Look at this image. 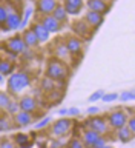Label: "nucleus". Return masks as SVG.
Masks as SVG:
<instances>
[{
	"label": "nucleus",
	"mask_w": 135,
	"mask_h": 148,
	"mask_svg": "<svg viewBox=\"0 0 135 148\" xmlns=\"http://www.w3.org/2000/svg\"><path fill=\"white\" fill-rule=\"evenodd\" d=\"M6 17H8L6 8L0 5V25H5V22H6Z\"/></svg>",
	"instance_id": "473e14b6"
},
{
	"label": "nucleus",
	"mask_w": 135,
	"mask_h": 148,
	"mask_svg": "<svg viewBox=\"0 0 135 148\" xmlns=\"http://www.w3.org/2000/svg\"><path fill=\"white\" fill-rule=\"evenodd\" d=\"M51 16H52V17L55 18V20H58L60 23L66 22V18H68V14H66V11H64V8H63V6H60V5L54 9Z\"/></svg>",
	"instance_id": "a211bd4d"
},
{
	"label": "nucleus",
	"mask_w": 135,
	"mask_h": 148,
	"mask_svg": "<svg viewBox=\"0 0 135 148\" xmlns=\"http://www.w3.org/2000/svg\"><path fill=\"white\" fill-rule=\"evenodd\" d=\"M18 108H20V111L32 113V111H35V108H37V102H35L34 97L25 96V97H22V99H20V102H18Z\"/></svg>",
	"instance_id": "9d476101"
},
{
	"label": "nucleus",
	"mask_w": 135,
	"mask_h": 148,
	"mask_svg": "<svg viewBox=\"0 0 135 148\" xmlns=\"http://www.w3.org/2000/svg\"><path fill=\"white\" fill-rule=\"evenodd\" d=\"M98 137H100V134H98V133L92 131V130H86V131L83 133V143H85V147L92 148Z\"/></svg>",
	"instance_id": "f3484780"
},
{
	"label": "nucleus",
	"mask_w": 135,
	"mask_h": 148,
	"mask_svg": "<svg viewBox=\"0 0 135 148\" xmlns=\"http://www.w3.org/2000/svg\"><path fill=\"white\" fill-rule=\"evenodd\" d=\"M20 22H22L20 14L16 12V11H11V12H8L5 25H6V29H17V28L20 26Z\"/></svg>",
	"instance_id": "ddd939ff"
},
{
	"label": "nucleus",
	"mask_w": 135,
	"mask_h": 148,
	"mask_svg": "<svg viewBox=\"0 0 135 148\" xmlns=\"http://www.w3.org/2000/svg\"><path fill=\"white\" fill-rule=\"evenodd\" d=\"M78 113H80L78 108H69L66 114H69V116H78Z\"/></svg>",
	"instance_id": "ea45409f"
},
{
	"label": "nucleus",
	"mask_w": 135,
	"mask_h": 148,
	"mask_svg": "<svg viewBox=\"0 0 135 148\" xmlns=\"http://www.w3.org/2000/svg\"><path fill=\"white\" fill-rule=\"evenodd\" d=\"M72 28H74V31H75L77 36H86L88 34V31H86L88 23L86 22H77V23H74Z\"/></svg>",
	"instance_id": "5701e85b"
},
{
	"label": "nucleus",
	"mask_w": 135,
	"mask_h": 148,
	"mask_svg": "<svg viewBox=\"0 0 135 148\" xmlns=\"http://www.w3.org/2000/svg\"><path fill=\"white\" fill-rule=\"evenodd\" d=\"M66 113H68V110H64V108L58 111V114H60V116H66Z\"/></svg>",
	"instance_id": "79ce46f5"
},
{
	"label": "nucleus",
	"mask_w": 135,
	"mask_h": 148,
	"mask_svg": "<svg viewBox=\"0 0 135 148\" xmlns=\"http://www.w3.org/2000/svg\"><path fill=\"white\" fill-rule=\"evenodd\" d=\"M9 128H11L9 120L5 119V117H0V131H8Z\"/></svg>",
	"instance_id": "7c9ffc66"
},
{
	"label": "nucleus",
	"mask_w": 135,
	"mask_h": 148,
	"mask_svg": "<svg viewBox=\"0 0 135 148\" xmlns=\"http://www.w3.org/2000/svg\"><path fill=\"white\" fill-rule=\"evenodd\" d=\"M64 5H66V6H72V8L81 9V6H83V0H64Z\"/></svg>",
	"instance_id": "cd10ccee"
},
{
	"label": "nucleus",
	"mask_w": 135,
	"mask_h": 148,
	"mask_svg": "<svg viewBox=\"0 0 135 148\" xmlns=\"http://www.w3.org/2000/svg\"><path fill=\"white\" fill-rule=\"evenodd\" d=\"M126 127H128V130H129V131H131L132 134H135V119H134V117L128 119V122H126Z\"/></svg>",
	"instance_id": "72a5a7b5"
},
{
	"label": "nucleus",
	"mask_w": 135,
	"mask_h": 148,
	"mask_svg": "<svg viewBox=\"0 0 135 148\" xmlns=\"http://www.w3.org/2000/svg\"><path fill=\"white\" fill-rule=\"evenodd\" d=\"M6 111L9 114H16V113H18L20 111V108H18V102H14V100H11L8 103V106H6Z\"/></svg>",
	"instance_id": "a878e982"
},
{
	"label": "nucleus",
	"mask_w": 135,
	"mask_h": 148,
	"mask_svg": "<svg viewBox=\"0 0 135 148\" xmlns=\"http://www.w3.org/2000/svg\"><path fill=\"white\" fill-rule=\"evenodd\" d=\"M98 108H97V106H91V108H88V114H91V116H95L97 113H98Z\"/></svg>",
	"instance_id": "58836bf2"
},
{
	"label": "nucleus",
	"mask_w": 135,
	"mask_h": 148,
	"mask_svg": "<svg viewBox=\"0 0 135 148\" xmlns=\"http://www.w3.org/2000/svg\"><path fill=\"white\" fill-rule=\"evenodd\" d=\"M41 90L46 91V92H51L54 90V80L49 77H45L43 80H41Z\"/></svg>",
	"instance_id": "b1692460"
},
{
	"label": "nucleus",
	"mask_w": 135,
	"mask_h": 148,
	"mask_svg": "<svg viewBox=\"0 0 135 148\" xmlns=\"http://www.w3.org/2000/svg\"><path fill=\"white\" fill-rule=\"evenodd\" d=\"M49 122H51V117H46V119L41 120L40 123H37V125H35V128H37V130H41V128H45V127H46V125H48Z\"/></svg>",
	"instance_id": "e433bc0d"
},
{
	"label": "nucleus",
	"mask_w": 135,
	"mask_h": 148,
	"mask_svg": "<svg viewBox=\"0 0 135 148\" xmlns=\"http://www.w3.org/2000/svg\"><path fill=\"white\" fill-rule=\"evenodd\" d=\"M58 147H62V143H60V142H52V143H51V148H58Z\"/></svg>",
	"instance_id": "a19ab883"
},
{
	"label": "nucleus",
	"mask_w": 135,
	"mask_h": 148,
	"mask_svg": "<svg viewBox=\"0 0 135 148\" xmlns=\"http://www.w3.org/2000/svg\"><path fill=\"white\" fill-rule=\"evenodd\" d=\"M86 127H88V130H92V131L98 133L100 136L108 131V123L104 122V119L103 117H97V116L95 117H91L89 120H88Z\"/></svg>",
	"instance_id": "39448f33"
},
{
	"label": "nucleus",
	"mask_w": 135,
	"mask_h": 148,
	"mask_svg": "<svg viewBox=\"0 0 135 148\" xmlns=\"http://www.w3.org/2000/svg\"><path fill=\"white\" fill-rule=\"evenodd\" d=\"M64 45H66V48H68V51H69V54H72V56L80 54V53H81V49H83L81 40L78 39V37H75V36L68 37V42H66Z\"/></svg>",
	"instance_id": "1a4fd4ad"
},
{
	"label": "nucleus",
	"mask_w": 135,
	"mask_h": 148,
	"mask_svg": "<svg viewBox=\"0 0 135 148\" xmlns=\"http://www.w3.org/2000/svg\"><path fill=\"white\" fill-rule=\"evenodd\" d=\"M9 102H11V99L6 92H0V110H6Z\"/></svg>",
	"instance_id": "393cba45"
},
{
	"label": "nucleus",
	"mask_w": 135,
	"mask_h": 148,
	"mask_svg": "<svg viewBox=\"0 0 135 148\" xmlns=\"http://www.w3.org/2000/svg\"><path fill=\"white\" fill-rule=\"evenodd\" d=\"M85 22L88 25H91L92 28H98L101 23H103V14L89 11V12H86V16H85Z\"/></svg>",
	"instance_id": "f8f14e48"
},
{
	"label": "nucleus",
	"mask_w": 135,
	"mask_h": 148,
	"mask_svg": "<svg viewBox=\"0 0 135 148\" xmlns=\"http://www.w3.org/2000/svg\"><path fill=\"white\" fill-rule=\"evenodd\" d=\"M57 6H58V0H39L37 2V9L43 16H51Z\"/></svg>",
	"instance_id": "0eeeda50"
},
{
	"label": "nucleus",
	"mask_w": 135,
	"mask_h": 148,
	"mask_svg": "<svg viewBox=\"0 0 135 148\" xmlns=\"http://www.w3.org/2000/svg\"><path fill=\"white\" fill-rule=\"evenodd\" d=\"M16 143L20 148H28V147H31V142H29V136H26V134H17L16 136Z\"/></svg>",
	"instance_id": "aec40b11"
},
{
	"label": "nucleus",
	"mask_w": 135,
	"mask_h": 148,
	"mask_svg": "<svg viewBox=\"0 0 135 148\" xmlns=\"http://www.w3.org/2000/svg\"><path fill=\"white\" fill-rule=\"evenodd\" d=\"M14 66L11 65V62L8 60H0V74L2 76H8V74H12Z\"/></svg>",
	"instance_id": "412c9836"
},
{
	"label": "nucleus",
	"mask_w": 135,
	"mask_h": 148,
	"mask_svg": "<svg viewBox=\"0 0 135 148\" xmlns=\"http://www.w3.org/2000/svg\"><path fill=\"white\" fill-rule=\"evenodd\" d=\"M16 116V122L20 127H26V125L32 123V113H28V111H18V113L14 114Z\"/></svg>",
	"instance_id": "dca6fc26"
},
{
	"label": "nucleus",
	"mask_w": 135,
	"mask_h": 148,
	"mask_svg": "<svg viewBox=\"0 0 135 148\" xmlns=\"http://www.w3.org/2000/svg\"><path fill=\"white\" fill-rule=\"evenodd\" d=\"M118 99V94L117 92H109V94H103V97H101V100L103 102H114Z\"/></svg>",
	"instance_id": "c756f323"
},
{
	"label": "nucleus",
	"mask_w": 135,
	"mask_h": 148,
	"mask_svg": "<svg viewBox=\"0 0 135 148\" xmlns=\"http://www.w3.org/2000/svg\"><path fill=\"white\" fill-rule=\"evenodd\" d=\"M0 82H3V76H2V74H0Z\"/></svg>",
	"instance_id": "c03bdc74"
},
{
	"label": "nucleus",
	"mask_w": 135,
	"mask_h": 148,
	"mask_svg": "<svg viewBox=\"0 0 135 148\" xmlns=\"http://www.w3.org/2000/svg\"><path fill=\"white\" fill-rule=\"evenodd\" d=\"M103 94H104V92L101 91V90H97L95 92H92V94L89 96V100L91 102H97V100H100L101 97H103Z\"/></svg>",
	"instance_id": "2f4dec72"
},
{
	"label": "nucleus",
	"mask_w": 135,
	"mask_h": 148,
	"mask_svg": "<svg viewBox=\"0 0 135 148\" xmlns=\"http://www.w3.org/2000/svg\"><path fill=\"white\" fill-rule=\"evenodd\" d=\"M117 133H118V139H120L121 142H124V143H128V142L132 139V136H134V134L128 130L126 125H124V127H121V128H118Z\"/></svg>",
	"instance_id": "6ab92c4d"
},
{
	"label": "nucleus",
	"mask_w": 135,
	"mask_h": 148,
	"mask_svg": "<svg viewBox=\"0 0 135 148\" xmlns=\"http://www.w3.org/2000/svg\"><path fill=\"white\" fill-rule=\"evenodd\" d=\"M68 148H86V147L80 139H71L68 143Z\"/></svg>",
	"instance_id": "bb28decb"
},
{
	"label": "nucleus",
	"mask_w": 135,
	"mask_h": 148,
	"mask_svg": "<svg viewBox=\"0 0 135 148\" xmlns=\"http://www.w3.org/2000/svg\"><path fill=\"white\" fill-rule=\"evenodd\" d=\"M22 40L25 42L26 46H31V48H34L40 43L39 39H37V36L34 34V31L32 29H25L23 31V36H22Z\"/></svg>",
	"instance_id": "4468645a"
},
{
	"label": "nucleus",
	"mask_w": 135,
	"mask_h": 148,
	"mask_svg": "<svg viewBox=\"0 0 135 148\" xmlns=\"http://www.w3.org/2000/svg\"><path fill=\"white\" fill-rule=\"evenodd\" d=\"M108 120H109L111 127L115 128V130H118V128H121V127L126 125L128 116H126V113H123L121 110H117V111H114V113H111L108 116Z\"/></svg>",
	"instance_id": "20e7f679"
},
{
	"label": "nucleus",
	"mask_w": 135,
	"mask_h": 148,
	"mask_svg": "<svg viewBox=\"0 0 135 148\" xmlns=\"http://www.w3.org/2000/svg\"><path fill=\"white\" fill-rule=\"evenodd\" d=\"M72 128V120L69 119H60L52 125V133L55 136H64L69 133V130Z\"/></svg>",
	"instance_id": "423d86ee"
},
{
	"label": "nucleus",
	"mask_w": 135,
	"mask_h": 148,
	"mask_svg": "<svg viewBox=\"0 0 135 148\" xmlns=\"http://www.w3.org/2000/svg\"><path fill=\"white\" fill-rule=\"evenodd\" d=\"M31 29L34 31V34L37 36V39H39L40 43H41V42H46V40L49 39V32L46 31V28L41 25V23H34Z\"/></svg>",
	"instance_id": "2eb2a0df"
},
{
	"label": "nucleus",
	"mask_w": 135,
	"mask_h": 148,
	"mask_svg": "<svg viewBox=\"0 0 135 148\" xmlns=\"http://www.w3.org/2000/svg\"><path fill=\"white\" fill-rule=\"evenodd\" d=\"M26 86H29V76L26 73H14L9 74L8 79V90L11 92H20Z\"/></svg>",
	"instance_id": "f03ea898"
},
{
	"label": "nucleus",
	"mask_w": 135,
	"mask_h": 148,
	"mask_svg": "<svg viewBox=\"0 0 135 148\" xmlns=\"http://www.w3.org/2000/svg\"><path fill=\"white\" fill-rule=\"evenodd\" d=\"M40 23L46 28V31H48L49 34L51 32H58L60 29H62V23H60L58 20H55L52 16H43Z\"/></svg>",
	"instance_id": "6e6552de"
},
{
	"label": "nucleus",
	"mask_w": 135,
	"mask_h": 148,
	"mask_svg": "<svg viewBox=\"0 0 135 148\" xmlns=\"http://www.w3.org/2000/svg\"><path fill=\"white\" fill-rule=\"evenodd\" d=\"M6 51H9L11 54H20V53H25L26 51V45L25 42L22 40V36H16V37H11L8 42H6Z\"/></svg>",
	"instance_id": "7ed1b4c3"
},
{
	"label": "nucleus",
	"mask_w": 135,
	"mask_h": 148,
	"mask_svg": "<svg viewBox=\"0 0 135 148\" xmlns=\"http://www.w3.org/2000/svg\"><path fill=\"white\" fill-rule=\"evenodd\" d=\"M66 76H68V69L60 60H57V59L49 60L48 66H46V77L52 79L54 82L55 80L62 82V80L66 79Z\"/></svg>",
	"instance_id": "f257e3e1"
},
{
	"label": "nucleus",
	"mask_w": 135,
	"mask_h": 148,
	"mask_svg": "<svg viewBox=\"0 0 135 148\" xmlns=\"http://www.w3.org/2000/svg\"><path fill=\"white\" fill-rule=\"evenodd\" d=\"M118 97L123 102H131V100H134V91H123Z\"/></svg>",
	"instance_id": "c85d7f7f"
},
{
	"label": "nucleus",
	"mask_w": 135,
	"mask_h": 148,
	"mask_svg": "<svg viewBox=\"0 0 135 148\" xmlns=\"http://www.w3.org/2000/svg\"><path fill=\"white\" fill-rule=\"evenodd\" d=\"M101 148H112V147H109V145H104V147H101Z\"/></svg>",
	"instance_id": "37998d69"
},
{
	"label": "nucleus",
	"mask_w": 135,
	"mask_h": 148,
	"mask_svg": "<svg viewBox=\"0 0 135 148\" xmlns=\"http://www.w3.org/2000/svg\"><path fill=\"white\" fill-rule=\"evenodd\" d=\"M106 145V140H104V137H98V139H97V142L94 143V147H92V148H101V147H104Z\"/></svg>",
	"instance_id": "c9c22d12"
},
{
	"label": "nucleus",
	"mask_w": 135,
	"mask_h": 148,
	"mask_svg": "<svg viewBox=\"0 0 135 148\" xmlns=\"http://www.w3.org/2000/svg\"><path fill=\"white\" fill-rule=\"evenodd\" d=\"M88 8H89V11L100 14H106L109 11V6L104 0H88Z\"/></svg>",
	"instance_id": "9b49d317"
},
{
	"label": "nucleus",
	"mask_w": 135,
	"mask_h": 148,
	"mask_svg": "<svg viewBox=\"0 0 135 148\" xmlns=\"http://www.w3.org/2000/svg\"><path fill=\"white\" fill-rule=\"evenodd\" d=\"M0 148H16V145H14V142H11V140H3L0 143Z\"/></svg>",
	"instance_id": "4c0bfd02"
},
{
	"label": "nucleus",
	"mask_w": 135,
	"mask_h": 148,
	"mask_svg": "<svg viewBox=\"0 0 135 148\" xmlns=\"http://www.w3.org/2000/svg\"><path fill=\"white\" fill-rule=\"evenodd\" d=\"M64 11H66V14H72V16H77L78 12H80V9H77V8H72V6H66L64 5Z\"/></svg>",
	"instance_id": "f704fd0d"
},
{
	"label": "nucleus",
	"mask_w": 135,
	"mask_h": 148,
	"mask_svg": "<svg viewBox=\"0 0 135 148\" xmlns=\"http://www.w3.org/2000/svg\"><path fill=\"white\" fill-rule=\"evenodd\" d=\"M55 54H57V57H58L60 60L68 59V57H69V51H68V48H66V45H64V43H58L57 48H55Z\"/></svg>",
	"instance_id": "4be33fe9"
}]
</instances>
